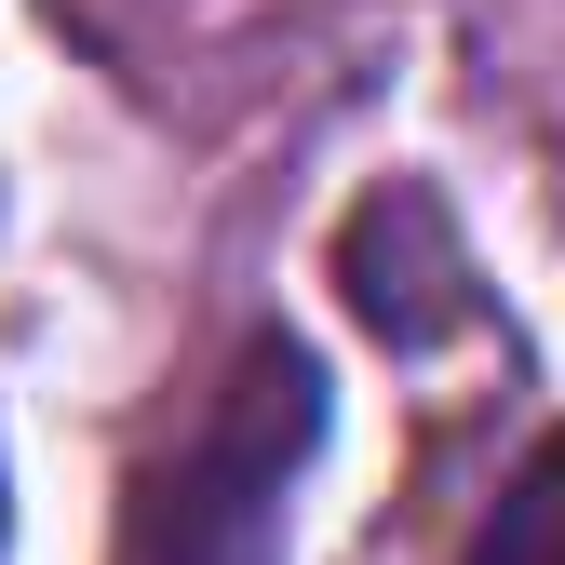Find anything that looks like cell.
I'll use <instances>...</instances> for the list:
<instances>
[{"mask_svg":"<svg viewBox=\"0 0 565 565\" xmlns=\"http://www.w3.org/2000/svg\"><path fill=\"white\" fill-rule=\"evenodd\" d=\"M323 445V377L310 350L256 337L216 377V404L175 431V458L135 471L121 565H282V484Z\"/></svg>","mask_w":565,"mask_h":565,"instance_id":"obj_1","label":"cell"},{"mask_svg":"<svg viewBox=\"0 0 565 565\" xmlns=\"http://www.w3.org/2000/svg\"><path fill=\"white\" fill-rule=\"evenodd\" d=\"M0 525H14V499H0Z\"/></svg>","mask_w":565,"mask_h":565,"instance_id":"obj_4","label":"cell"},{"mask_svg":"<svg viewBox=\"0 0 565 565\" xmlns=\"http://www.w3.org/2000/svg\"><path fill=\"white\" fill-rule=\"evenodd\" d=\"M471 565H565V431H539V458L499 484V512H484Z\"/></svg>","mask_w":565,"mask_h":565,"instance_id":"obj_3","label":"cell"},{"mask_svg":"<svg viewBox=\"0 0 565 565\" xmlns=\"http://www.w3.org/2000/svg\"><path fill=\"white\" fill-rule=\"evenodd\" d=\"M337 282H350V310H364L391 350H431L471 297H458V230H445V202L431 189H377L364 216H350V243H337Z\"/></svg>","mask_w":565,"mask_h":565,"instance_id":"obj_2","label":"cell"}]
</instances>
